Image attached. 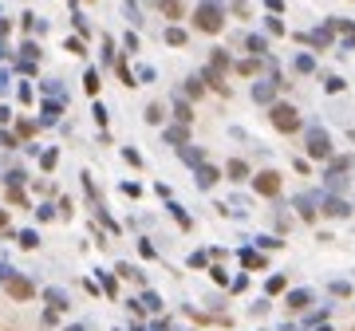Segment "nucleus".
<instances>
[{
    "label": "nucleus",
    "mask_w": 355,
    "mask_h": 331,
    "mask_svg": "<svg viewBox=\"0 0 355 331\" xmlns=\"http://www.w3.org/2000/svg\"><path fill=\"white\" fill-rule=\"evenodd\" d=\"M257 189H260V193H269V197H273V193H276V189H280V182H276V173H260V177H257Z\"/></svg>",
    "instance_id": "2"
},
{
    "label": "nucleus",
    "mask_w": 355,
    "mask_h": 331,
    "mask_svg": "<svg viewBox=\"0 0 355 331\" xmlns=\"http://www.w3.org/2000/svg\"><path fill=\"white\" fill-rule=\"evenodd\" d=\"M308 146H312V154H320V158H323V154H328V134H312V138H308Z\"/></svg>",
    "instance_id": "4"
},
{
    "label": "nucleus",
    "mask_w": 355,
    "mask_h": 331,
    "mask_svg": "<svg viewBox=\"0 0 355 331\" xmlns=\"http://www.w3.org/2000/svg\"><path fill=\"white\" fill-rule=\"evenodd\" d=\"M273 123H276V130H296L300 126V114L292 107H273Z\"/></svg>",
    "instance_id": "1"
},
{
    "label": "nucleus",
    "mask_w": 355,
    "mask_h": 331,
    "mask_svg": "<svg viewBox=\"0 0 355 331\" xmlns=\"http://www.w3.org/2000/svg\"><path fill=\"white\" fill-rule=\"evenodd\" d=\"M197 24L205 28V32H217V28H221V20H217V12H213V8H205V12L197 16Z\"/></svg>",
    "instance_id": "3"
}]
</instances>
